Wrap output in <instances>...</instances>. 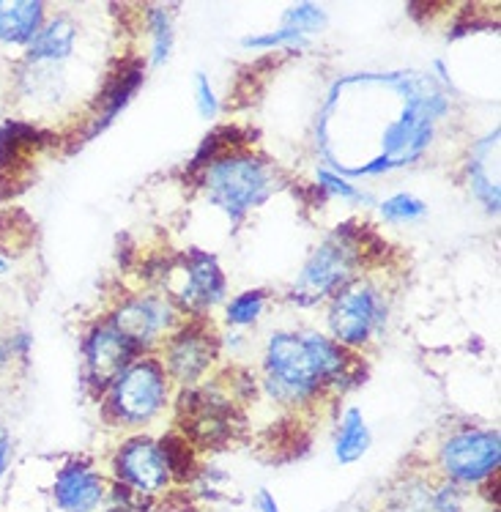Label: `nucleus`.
<instances>
[{
  "instance_id": "nucleus-12",
  "label": "nucleus",
  "mask_w": 501,
  "mask_h": 512,
  "mask_svg": "<svg viewBox=\"0 0 501 512\" xmlns=\"http://www.w3.org/2000/svg\"><path fill=\"white\" fill-rule=\"evenodd\" d=\"M107 480L91 460H66L53 482V502L61 512H96L105 504Z\"/></svg>"
},
{
  "instance_id": "nucleus-4",
  "label": "nucleus",
  "mask_w": 501,
  "mask_h": 512,
  "mask_svg": "<svg viewBox=\"0 0 501 512\" xmlns=\"http://www.w3.org/2000/svg\"><path fill=\"white\" fill-rule=\"evenodd\" d=\"M170 395L165 365L146 356L126 367L105 392V417L118 428H143L162 414Z\"/></svg>"
},
{
  "instance_id": "nucleus-2",
  "label": "nucleus",
  "mask_w": 501,
  "mask_h": 512,
  "mask_svg": "<svg viewBox=\"0 0 501 512\" xmlns=\"http://www.w3.org/2000/svg\"><path fill=\"white\" fill-rule=\"evenodd\" d=\"M365 261V230L356 222H345L332 236L313 252V258L304 263L299 280L293 283L291 299L299 307H315L324 299L356 280Z\"/></svg>"
},
{
  "instance_id": "nucleus-6",
  "label": "nucleus",
  "mask_w": 501,
  "mask_h": 512,
  "mask_svg": "<svg viewBox=\"0 0 501 512\" xmlns=\"http://www.w3.org/2000/svg\"><path fill=\"white\" fill-rule=\"evenodd\" d=\"M439 471L447 482L460 488L466 485H485L499 474L501 439L499 430L466 428L452 433L439 447Z\"/></svg>"
},
{
  "instance_id": "nucleus-24",
  "label": "nucleus",
  "mask_w": 501,
  "mask_h": 512,
  "mask_svg": "<svg viewBox=\"0 0 501 512\" xmlns=\"http://www.w3.org/2000/svg\"><path fill=\"white\" fill-rule=\"evenodd\" d=\"M318 187L324 195H340V198L348 200H367V195H362L354 184H348L343 176H337L332 170H318Z\"/></svg>"
},
{
  "instance_id": "nucleus-22",
  "label": "nucleus",
  "mask_w": 501,
  "mask_h": 512,
  "mask_svg": "<svg viewBox=\"0 0 501 512\" xmlns=\"http://www.w3.org/2000/svg\"><path fill=\"white\" fill-rule=\"evenodd\" d=\"M378 211L389 222H411L419 220L428 211V206L419 198H414V195H392V198L378 206Z\"/></svg>"
},
{
  "instance_id": "nucleus-8",
  "label": "nucleus",
  "mask_w": 501,
  "mask_h": 512,
  "mask_svg": "<svg viewBox=\"0 0 501 512\" xmlns=\"http://www.w3.org/2000/svg\"><path fill=\"white\" fill-rule=\"evenodd\" d=\"M107 324L113 326L137 354H143L146 348L157 343L159 337L176 329L178 313L176 304L167 302L162 296H135V299L118 304Z\"/></svg>"
},
{
  "instance_id": "nucleus-23",
  "label": "nucleus",
  "mask_w": 501,
  "mask_h": 512,
  "mask_svg": "<svg viewBox=\"0 0 501 512\" xmlns=\"http://www.w3.org/2000/svg\"><path fill=\"white\" fill-rule=\"evenodd\" d=\"M463 510V488L455 482L441 480L439 488L430 493V512H460Z\"/></svg>"
},
{
  "instance_id": "nucleus-20",
  "label": "nucleus",
  "mask_w": 501,
  "mask_h": 512,
  "mask_svg": "<svg viewBox=\"0 0 501 512\" xmlns=\"http://www.w3.org/2000/svg\"><path fill=\"white\" fill-rule=\"evenodd\" d=\"M148 31H151V63L162 66L173 53V22L162 6L148 11Z\"/></svg>"
},
{
  "instance_id": "nucleus-14",
  "label": "nucleus",
  "mask_w": 501,
  "mask_h": 512,
  "mask_svg": "<svg viewBox=\"0 0 501 512\" xmlns=\"http://www.w3.org/2000/svg\"><path fill=\"white\" fill-rule=\"evenodd\" d=\"M44 25V3L39 0H11L0 3V42L25 47L36 39Z\"/></svg>"
},
{
  "instance_id": "nucleus-15",
  "label": "nucleus",
  "mask_w": 501,
  "mask_h": 512,
  "mask_svg": "<svg viewBox=\"0 0 501 512\" xmlns=\"http://www.w3.org/2000/svg\"><path fill=\"white\" fill-rule=\"evenodd\" d=\"M77 44V25L72 17L58 14L50 22H44L42 31L36 33L28 47H31V63L42 66V63H61L74 53Z\"/></svg>"
},
{
  "instance_id": "nucleus-27",
  "label": "nucleus",
  "mask_w": 501,
  "mask_h": 512,
  "mask_svg": "<svg viewBox=\"0 0 501 512\" xmlns=\"http://www.w3.org/2000/svg\"><path fill=\"white\" fill-rule=\"evenodd\" d=\"M255 510L258 512H280V504H277V499H274L272 491L261 488V491H258V496H255Z\"/></svg>"
},
{
  "instance_id": "nucleus-1",
  "label": "nucleus",
  "mask_w": 501,
  "mask_h": 512,
  "mask_svg": "<svg viewBox=\"0 0 501 512\" xmlns=\"http://www.w3.org/2000/svg\"><path fill=\"white\" fill-rule=\"evenodd\" d=\"M362 378V359L313 329L277 332L266 343L263 387L282 406L302 408L329 389L348 392Z\"/></svg>"
},
{
  "instance_id": "nucleus-16",
  "label": "nucleus",
  "mask_w": 501,
  "mask_h": 512,
  "mask_svg": "<svg viewBox=\"0 0 501 512\" xmlns=\"http://www.w3.org/2000/svg\"><path fill=\"white\" fill-rule=\"evenodd\" d=\"M370 444H373V436H370V428H367L362 411L348 408L343 419H340L337 436H334V458H337V463L351 466L370 450Z\"/></svg>"
},
{
  "instance_id": "nucleus-11",
  "label": "nucleus",
  "mask_w": 501,
  "mask_h": 512,
  "mask_svg": "<svg viewBox=\"0 0 501 512\" xmlns=\"http://www.w3.org/2000/svg\"><path fill=\"white\" fill-rule=\"evenodd\" d=\"M137 359V351L110 324L94 326L83 343L85 384L94 395H105L115 378Z\"/></svg>"
},
{
  "instance_id": "nucleus-10",
  "label": "nucleus",
  "mask_w": 501,
  "mask_h": 512,
  "mask_svg": "<svg viewBox=\"0 0 501 512\" xmlns=\"http://www.w3.org/2000/svg\"><path fill=\"white\" fill-rule=\"evenodd\" d=\"M220 354V337L203 324H184L167 340L165 373L184 387H195Z\"/></svg>"
},
{
  "instance_id": "nucleus-3",
  "label": "nucleus",
  "mask_w": 501,
  "mask_h": 512,
  "mask_svg": "<svg viewBox=\"0 0 501 512\" xmlns=\"http://www.w3.org/2000/svg\"><path fill=\"white\" fill-rule=\"evenodd\" d=\"M203 187L214 206L239 222L277 189V168L258 154L230 151L203 168Z\"/></svg>"
},
{
  "instance_id": "nucleus-18",
  "label": "nucleus",
  "mask_w": 501,
  "mask_h": 512,
  "mask_svg": "<svg viewBox=\"0 0 501 512\" xmlns=\"http://www.w3.org/2000/svg\"><path fill=\"white\" fill-rule=\"evenodd\" d=\"M159 450L165 458L167 474L170 480L178 485H187L198 477V455H195V444L184 436V433H167L159 441Z\"/></svg>"
},
{
  "instance_id": "nucleus-29",
  "label": "nucleus",
  "mask_w": 501,
  "mask_h": 512,
  "mask_svg": "<svg viewBox=\"0 0 501 512\" xmlns=\"http://www.w3.org/2000/svg\"><path fill=\"white\" fill-rule=\"evenodd\" d=\"M9 272V263H6V258H0V274Z\"/></svg>"
},
{
  "instance_id": "nucleus-28",
  "label": "nucleus",
  "mask_w": 501,
  "mask_h": 512,
  "mask_svg": "<svg viewBox=\"0 0 501 512\" xmlns=\"http://www.w3.org/2000/svg\"><path fill=\"white\" fill-rule=\"evenodd\" d=\"M9 460H11V439H9V433L0 428V477H3L6 469H9Z\"/></svg>"
},
{
  "instance_id": "nucleus-30",
  "label": "nucleus",
  "mask_w": 501,
  "mask_h": 512,
  "mask_svg": "<svg viewBox=\"0 0 501 512\" xmlns=\"http://www.w3.org/2000/svg\"><path fill=\"white\" fill-rule=\"evenodd\" d=\"M0 340H3V315H0Z\"/></svg>"
},
{
  "instance_id": "nucleus-9",
  "label": "nucleus",
  "mask_w": 501,
  "mask_h": 512,
  "mask_svg": "<svg viewBox=\"0 0 501 512\" xmlns=\"http://www.w3.org/2000/svg\"><path fill=\"white\" fill-rule=\"evenodd\" d=\"M115 482H121L137 496H157L170 488L165 458L159 450V441L151 436H129L113 455Z\"/></svg>"
},
{
  "instance_id": "nucleus-17",
  "label": "nucleus",
  "mask_w": 501,
  "mask_h": 512,
  "mask_svg": "<svg viewBox=\"0 0 501 512\" xmlns=\"http://www.w3.org/2000/svg\"><path fill=\"white\" fill-rule=\"evenodd\" d=\"M430 493L433 485L425 477L408 474L389 488L378 512H430Z\"/></svg>"
},
{
  "instance_id": "nucleus-26",
  "label": "nucleus",
  "mask_w": 501,
  "mask_h": 512,
  "mask_svg": "<svg viewBox=\"0 0 501 512\" xmlns=\"http://www.w3.org/2000/svg\"><path fill=\"white\" fill-rule=\"evenodd\" d=\"M282 44H304V36H299L291 28H277L272 33H261V36H247L244 39V47H282Z\"/></svg>"
},
{
  "instance_id": "nucleus-7",
  "label": "nucleus",
  "mask_w": 501,
  "mask_h": 512,
  "mask_svg": "<svg viewBox=\"0 0 501 512\" xmlns=\"http://www.w3.org/2000/svg\"><path fill=\"white\" fill-rule=\"evenodd\" d=\"M170 274H178L181 280H165L173 291V304L176 310H187V313H206L214 304L222 302L228 280L222 274L220 263L214 255L206 252H189L184 263H173Z\"/></svg>"
},
{
  "instance_id": "nucleus-13",
  "label": "nucleus",
  "mask_w": 501,
  "mask_h": 512,
  "mask_svg": "<svg viewBox=\"0 0 501 512\" xmlns=\"http://www.w3.org/2000/svg\"><path fill=\"white\" fill-rule=\"evenodd\" d=\"M146 80V69L140 58H126L115 66L110 77L105 80V88L99 94V105H96L94 124L85 129V140L105 132L107 126L113 124L118 115L124 113V107L135 99L137 88Z\"/></svg>"
},
{
  "instance_id": "nucleus-21",
  "label": "nucleus",
  "mask_w": 501,
  "mask_h": 512,
  "mask_svg": "<svg viewBox=\"0 0 501 512\" xmlns=\"http://www.w3.org/2000/svg\"><path fill=\"white\" fill-rule=\"evenodd\" d=\"M326 25V11L315 3H296L282 14V28H291L307 39V33L321 31Z\"/></svg>"
},
{
  "instance_id": "nucleus-19",
  "label": "nucleus",
  "mask_w": 501,
  "mask_h": 512,
  "mask_svg": "<svg viewBox=\"0 0 501 512\" xmlns=\"http://www.w3.org/2000/svg\"><path fill=\"white\" fill-rule=\"evenodd\" d=\"M266 302H269V291H263V288L244 291L236 299H230L225 307V318L233 326H252L266 310Z\"/></svg>"
},
{
  "instance_id": "nucleus-25",
  "label": "nucleus",
  "mask_w": 501,
  "mask_h": 512,
  "mask_svg": "<svg viewBox=\"0 0 501 512\" xmlns=\"http://www.w3.org/2000/svg\"><path fill=\"white\" fill-rule=\"evenodd\" d=\"M195 105H198V113L203 118H214L217 110H220V99L214 94V88H211L209 77L203 72L195 74Z\"/></svg>"
},
{
  "instance_id": "nucleus-5",
  "label": "nucleus",
  "mask_w": 501,
  "mask_h": 512,
  "mask_svg": "<svg viewBox=\"0 0 501 512\" xmlns=\"http://www.w3.org/2000/svg\"><path fill=\"white\" fill-rule=\"evenodd\" d=\"M329 332L343 348H365L384 332L389 318V296L384 285L370 277H356L340 288L329 304Z\"/></svg>"
}]
</instances>
